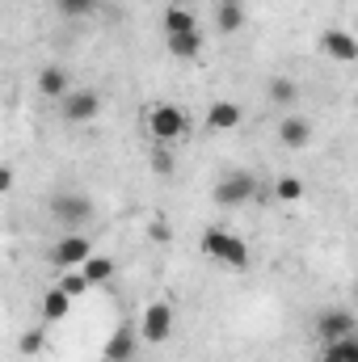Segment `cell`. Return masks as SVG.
<instances>
[{
    "mask_svg": "<svg viewBox=\"0 0 358 362\" xmlns=\"http://www.w3.org/2000/svg\"><path fill=\"white\" fill-rule=\"evenodd\" d=\"M135 346H139V333L131 325H118L105 341V362H131L135 358Z\"/></svg>",
    "mask_w": 358,
    "mask_h": 362,
    "instance_id": "8fae6325",
    "label": "cell"
},
{
    "mask_svg": "<svg viewBox=\"0 0 358 362\" xmlns=\"http://www.w3.org/2000/svg\"><path fill=\"white\" fill-rule=\"evenodd\" d=\"M202 51V30H185V34H169V55L173 59H194Z\"/></svg>",
    "mask_w": 358,
    "mask_h": 362,
    "instance_id": "ac0fdd59",
    "label": "cell"
},
{
    "mask_svg": "<svg viewBox=\"0 0 358 362\" xmlns=\"http://www.w3.org/2000/svg\"><path fill=\"white\" fill-rule=\"evenodd\" d=\"M93 253V245H89V236L85 232H68L64 240H55L51 245V266H59V270H81V262Z\"/></svg>",
    "mask_w": 358,
    "mask_h": 362,
    "instance_id": "52a82bcc",
    "label": "cell"
},
{
    "mask_svg": "<svg viewBox=\"0 0 358 362\" xmlns=\"http://www.w3.org/2000/svg\"><path fill=\"white\" fill-rule=\"evenodd\" d=\"M55 286H59V291H64L68 299H76V295H85V291H89V282L81 278V270H64V278H59Z\"/></svg>",
    "mask_w": 358,
    "mask_h": 362,
    "instance_id": "d4e9b609",
    "label": "cell"
},
{
    "mask_svg": "<svg viewBox=\"0 0 358 362\" xmlns=\"http://www.w3.org/2000/svg\"><path fill=\"white\" fill-rule=\"evenodd\" d=\"M68 312H72V299H68L59 286H51V291L42 295V320L55 325V320H68Z\"/></svg>",
    "mask_w": 358,
    "mask_h": 362,
    "instance_id": "e0dca14e",
    "label": "cell"
},
{
    "mask_svg": "<svg viewBox=\"0 0 358 362\" xmlns=\"http://www.w3.org/2000/svg\"><path fill=\"white\" fill-rule=\"evenodd\" d=\"M278 139H282V148L304 152V148L312 144V122H308V118H299V114H287V118L278 122Z\"/></svg>",
    "mask_w": 358,
    "mask_h": 362,
    "instance_id": "30bf717a",
    "label": "cell"
},
{
    "mask_svg": "<svg viewBox=\"0 0 358 362\" xmlns=\"http://www.w3.org/2000/svg\"><path fill=\"white\" fill-rule=\"evenodd\" d=\"M51 219L64 223V228H85V223L93 219V198L72 194V189L55 194V198H51Z\"/></svg>",
    "mask_w": 358,
    "mask_h": 362,
    "instance_id": "3957f363",
    "label": "cell"
},
{
    "mask_svg": "<svg viewBox=\"0 0 358 362\" xmlns=\"http://www.w3.org/2000/svg\"><path fill=\"white\" fill-rule=\"evenodd\" d=\"M68 89H72V85H68V72H64L59 64H47V68L38 72V93H42V97H55V101H59Z\"/></svg>",
    "mask_w": 358,
    "mask_h": 362,
    "instance_id": "5bb4252c",
    "label": "cell"
},
{
    "mask_svg": "<svg viewBox=\"0 0 358 362\" xmlns=\"http://www.w3.org/2000/svg\"><path fill=\"white\" fill-rule=\"evenodd\" d=\"M161 21H165V34H185V30H198V13H194V8H185V4H169Z\"/></svg>",
    "mask_w": 358,
    "mask_h": 362,
    "instance_id": "9a60e30c",
    "label": "cell"
},
{
    "mask_svg": "<svg viewBox=\"0 0 358 362\" xmlns=\"http://www.w3.org/2000/svg\"><path fill=\"white\" fill-rule=\"evenodd\" d=\"M185 127H190V118H185V110L181 105H169V101H161V105H152L148 110V131H152V139L156 144H173L185 135Z\"/></svg>",
    "mask_w": 358,
    "mask_h": 362,
    "instance_id": "7a4b0ae2",
    "label": "cell"
},
{
    "mask_svg": "<svg viewBox=\"0 0 358 362\" xmlns=\"http://www.w3.org/2000/svg\"><path fill=\"white\" fill-rule=\"evenodd\" d=\"M321 51L329 59H337V64H354L358 59V42H354L350 30H325L321 34Z\"/></svg>",
    "mask_w": 358,
    "mask_h": 362,
    "instance_id": "ba28073f",
    "label": "cell"
},
{
    "mask_svg": "<svg viewBox=\"0 0 358 362\" xmlns=\"http://www.w3.org/2000/svg\"><path fill=\"white\" fill-rule=\"evenodd\" d=\"M316 333H321V341H333V337L354 333V312H350V308H329V312H321V316H316Z\"/></svg>",
    "mask_w": 358,
    "mask_h": 362,
    "instance_id": "9c48e42d",
    "label": "cell"
},
{
    "mask_svg": "<svg viewBox=\"0 0 358 362\" xmlns=\"http://www.w3.org/2000/svg\"><path fill=\"white\" fill-rule=\"evenodd\" d=\"M81 278H85L89 286H101V282H110V278H114V262H110V257H97V253H89V257L81 262Z\"/></svg>",
    "mask_w": 358,
    "mask_h": 362,
    "instance_id": "d6986e66",
    "label": "cell"
},
{
    "mask_svg": "<svg viewBox=\"0 0 358 362\" xmlns=\"http://www.w3.org/2000/svg\"><path fill=\"white\" fill-rule=\"evenodd\" d=\"M148 169H152L156 177H173V169H178V160H173V152H169L165 144H156V148L148 152Z\"/></svg>",
    "mask_w": 358,
    "mask_h": 362,
    "instance_id": "44dd1931",
    "label": "cell"
},
{
    "mask_svg": "<svg viewBox=\"0 0 358 362\" xmlns=\"http://www.w3.org/2000/svg\"><path fill=\"white\" fill-rule=\"evenodd\" d=\"M321 362H358V337H354V333H346V337L325 341V354H321Z\"/></svg>",
    "mask_w": 358,
    "mask_h": 362,
    "instance_id": "2e32d148",
    "label": "cell"
},
{
    "mask_svg": "<svg viewBox=\"0 0 358 362\" xmlns=\"http://www.w3.org/2000/svg\"><path fill=\"white\" fill-rule=\"evenodd\" d=\"M101 114V93L97 89H68L64 97H59V118L64 122H93Z\"/></svg>",
    "mask_w": 358,
    "mask_h": 362,
    "instance_id": "277c9868",
    "label": "cell"
},
{
    "mask_svg": "<svg viewBox=\"0 0 358 362\" xmlns=\"http://www.w3.org/2000/svg\"><path fill=\"white\" fill-rule=\"evenodd\" d=\"M55 13L68 17V21H81V17L97 13V0H55Z\"/></svg>",
    "mask_w": 358,
    "mask_h": 362,
    "instance_id": "603a6c76",
    "label": "cell"
},
{
    "mask_svg": "<svg viewBox=\"0 0 358 362\" xmlns=\"http://www.w3.org/2000/svg\"><path fill=\"white\" fill-rule=\"evenodd\" d=\"M42 346H47V329H25V333L17 337V350H21L25 358H34V354H42Z\"/></svg>",
    "mask_w": 358,
    "mask_h": 362,
    "instance_id": "cb8c5ba5",
    "label": "cell"
},
{
    "mask_svg": "<svg viewBox=\"0 0 358 362\" xmlns=\"http://www.w3.org/2000/svg\"><path fill=\"white\" fill-rule=\"evenodd\" d=\"M198 249H202L211 262L228 266V270H249V262H253L249 245H245L236 232H228V228H207L202 240H198Z\"/></svg>",
    "mask_w": 358,
    "mask_h": 362,
    "instance_id": "6da1fadb",
    "label": "cell"
},
{
    "mask_svg": "<svg viewBox=\"0 0 358 362\" xmlns=\"http://www.w3.org/2000/svg\"><path fill=\"white\" fill-rule=\"evenodd\" d=\"M148 346H161V341H169L173 337V308L169 303H148L144 308V316H139V329H135Z\"/></svg>",
    "mask_w": 358,
    "mask_h": 362,
    "instance_id": "5b68a950",
    "label": "cell"
},
{
    "mask_svg": "<svg viewBox=\"0 0 358 362\" xmlns=\"http://www.w3.org/2000/svg\"><path fill=\"white\" fill-rule=\"evenodd\" d=\"M241 25H245V4L241 0H215V30L236 34Z\"/></svg>",
    "mask_w": 358,
    "mask_h": 362,
    "instance_id": "4fadbf2b",
    "label": "cell"
},
{
    "mask_svg": "<svg viewBox=\"0 0 358 362\" xmlns=\"http://www.w3.org/2000/svg\"><path fill=\"white\" fill-rule=\"evenodd\" d=\"M253 194H258V177L253 173H224L215 181V189H211V198L219 206H245Z\"/></svg>",
    "mask_w": 358,
    "mask_h": 362,
    "instance_id": "8992f818",
    "label": "cell"
},
{
    "mask_svg": "<svg viewBox=\"0 0 358 362\" xmlns=\"http://www.w3.org/2000/svg\"><path fill=\"white\" fill-rule=\"evenodd\" d=\"M274 198L278 202H299L304 198V181L295 177V173H282V177L274 181Z\"/></svg>",
    "mask_w": 358,
    "mask_h": 362,
    "instance_id": "7402d4cb",
    "label": "cell"
},
{
    "mask_svg": "<svg viewBox=\"0 0 358 362\" xmlns=\"http://www.w3.org/2000/svg\"><path fill=\"white\" fill-rule=\"evenodd\" d=\"M241 118H245V110L236 101H215L207 110V127L211 131H232V127H241Z\"/></svg>",
    "mask_w": 358,
    "mask_h": 362,
    "instance_id": "7c38bea8",
    "label": "cell"
},
{
    "mask_svg": "<svg viewBox=\"0 0 358 362\" xmlns=\"http://www.w3.org/2000/svg\"><path fill=\"white\" fill-rule=\"evenodd\" d=\"M8 189H13V169L0 165V194H8Z\"/></svg>",
    "mask_w": 358,
    "mask_h": 362,
    "instance_id": "484cf974",
    "label": "cell"
},
{
    "mask_svg": "<svg viewBox=\"0 0 358 362\" xmlns=\"http://www.w3.org/2000/svg\"><path fill=\"white\" fill-rule=\"evenodd\" d=\"M270 101L282 105V110H295V101H299V85H295L291 76H270Z\"/></svg>",
    "mask_w": 358,
    "mask_h": 362,
    "instance_id": "ffe728a7",
    "label": "cell"
}]
</instances>
